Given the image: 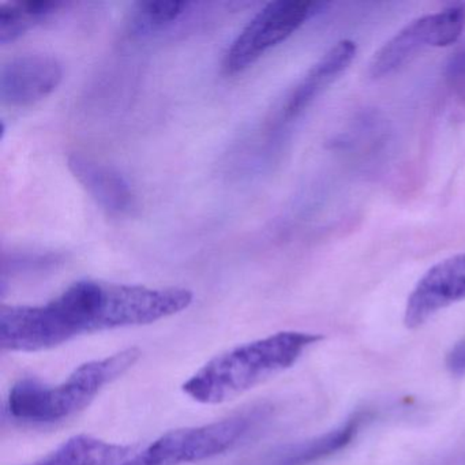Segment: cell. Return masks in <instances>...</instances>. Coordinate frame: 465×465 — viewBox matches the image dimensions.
I'll return each instance as SVG.
<instances>
[{
	"instance_id": "8992f818",
	"label": "cell",
	"mask_w": 465,
	"mask_h": 465,
	"mask_svg": "<svg viewBox=\"0 0 465 465\" xmlns=\"http://www.w3.org/2000/svg\"><path fill=\"white\" fill-rule=\"evenodd\" d=\"M243 416L223 419L203 426L165 432L146 446L159 465H182L203 461L230 450L250 426Z\"/></svg>"
},
{
	"instance_id": "5bb4252c",
	"label": "cell",
	"mask_w": 465,
	"mask_h": 465,
	"mask_svg": "<svg viewBox=\"0 0 465 465\" xmlns=\"http://www.w3.org/2000/svg\"><path fill=\"white\" fill-rule=\"evenodd\" d=\"M192 6L179 0H149L137 5L130 28L133 34L148 35L162 31L178 21Z\"/></svg>"
},
{
	"instance_id": "9a60e30c",
	"label": "cell",
	"mask_w": 465,
	"mask_h": 465,
	"mask_svg": "<svg viewBox=\"0 0 465 465\" xmlns=\"http://www.w3.org/2000/svg\"><path fill=\"white\" fill-rule=\"evenodd\" d=\"M115 465H154L153 460H151L149 454L145 450L138 451V453L132 454L129 459L124 460Z\"/></svg>"
},
{
	"instance_id": "7c38bea8",
	"label": "cell",
	"mask_w": 465,
	"mask_h": 465,
	"mask_svg": "<svg viewBox=\"0 0 465 465\" xmlns=\"http://www.w3.org/2000/svg\"><path fill=\"white\" fill-rule=\"evenodd\" d=\"M369 419V411H358L336 429L295 446L288 451L282 465H309L337 453L350 445L364 421Z\"/></svg>"
},
{
	"instance_id": "5b68a950",
	"label": "cell",
	"mask_w": 465,
	"mask_h": 465,
	"mask_svg": "<svg viewBox=\"0 0 465 465\" xmlns=\"http://www.w3.org/2000/svg\"><path fill=\"white\" fill-rule=\"evenodd\" d=\"M465 31V6L456 5L408 24L386 42L370 62L372 78L388 77L427 48L456 45Z\"/></svg>"
},
{
	"instance_id": "8fae6325",
	"label": "cell",
	"mask_w": 465,
	"mask_h": 465,
	"mask_svg": "<svg viewBox=\"0 0 465 465\" xmlns=\"http://www.w3.org/2000/svg\"><path fill=\"white\" fill-rule=\"evenodd\" d=\"M134 446L107 442L88 434L64 440L51 453L25 465H115L129 459Z\"/></svg>"
},
{
	"instance_id": "4fadbf2b",
	"label": "cell",
	"mask_w": 465,
	"mask_h": 465,
	"mask_svg": "<svg viewBox=\"0 0 465 465\" xmlns=\"http://www.w3.org/2000/svg\"><path fill=\"white\" fill-rule=\"evenodd\" d=\"M64 4L54 0L13 2L0 6V45L15 42L48 18L55 15Z\"/></svg>"
},
{
	"instance_id": "52a82bcc",
	"label": "cell",
	"mask_w": 465,
	"mask_h": 465,
	"mask_svg": "<svg viewBox=\"0 0 465 465\" xmlns=\"http://www.w3.org/2000/svg\"><path fill=\"white\" fill-rule=\"evenodd\" d=\"M465 301V252L440 261L423 274L405 304L404 325L423 326L440 310Z\"/></svg>"
},
{
	"instance_id": "3957f363",
	"label": "cell",
	"mask_w": 465,
	"mask_h": 465,
	"mask_svg": "<svg viewBox=\"0 0 465 465\" xmlns=\"http://www.w3.org/2000/svg\"><path fill=\"white\" fill-rule=\"evenodd\" d=\"M141 352L127 348L115 355L81 364L64 382L50 386L34 378L18 381L9 393L10 416L26 423L48 424L66 420L85 410L105 386L129 371Z\"/></svg>"
},
{
	"instance_id": "6da1fadb",
	"label": "cell",
	"mask_w": 465,
	"mask_h": 465,
	"mask_svg": "<svg viewBox=\"0 0 465 465\" xmlns=\"http://www.w3.org/2000/svg\"><path fill=\"white\" fill-rule=\"evenodd\" d=\"M193 298L186 288L83 280L42 306H2L0 347L10 352H39L83 334L149 325L183 312Z\"/></svg>"
},
{
	"instance_id": "ba28073f",
	"label": "cell",
	"mask_w": 465,
	"mask_h": 465,
	"mask_svg": "<svg viewBox=\"0 0 465 465\" xmlns=\"http://www.w3.org/2000/svg\"><path fill=\"white\" fill-rule=\"evenodd\" d=\"M64 80L58 59L28 54L6 62L0 72V99L10 107H31L56 91Z\"/></svg>"
},
{
	"instance_id": "30bf717a",
	"label": "cell",
	"mask_w": 465,
	"mask_h": 465,
	"mask_svg": "<svg viewBox=\"0 0 465 465\" xmlns=\"http://www.w3.org/2000/svg\"><path fill=\"white\" fill-rule=\"evenodd\" d=\"M356 51L358 48L351 40H341L331 47L288 94L282 107V119L288 122L298 118L312 100L320 96L321 92L325 91L351 66Z\"/></svg>"
},
{
	"instance_id": "2e32d148",
	"label": "cell",
	"mask_w": 465,
	"mask_h": 465,
	"mask_svg": "<svg viewBox=\"0 0 465 465\" xmlns=\"http://www.w3.org/2000/svg\"><path fill=\"white\" fill-rule=\"evenodd\" d=\"M460 353H461L462 358L465 359V339H462L459 344Z\"/></svg>"
},
{
	"instance_id": "9c48e42d",
	"label": "cell",
	"mask_w": 465,
	"mask_h": 465,
	"mask_svg": "<svg viewBox=\"0 0 465 465\" xmlns=\"http://www.w3.org/2000/svg\"><path fill=\"white\" fill-rule=\"evenodd\" d=\"M67 163L74 178L97 205L114 216L132 213L135 197L132 187L118 171L78 153L72 154Z\"/></svg>"
},
{
	"instance_id": "7a4b0ae2",
	"label": "cell",
	"mask_w": 465,
	"mask_h": 465,
	"mask_svg": "<svg viewBox=\"0 0 465 465\" xmlns=\"http://www.w3.org/2000/svg\"><path fill=\"white\" fill-rule=\"evenodd\" d=\"M323 337L287 331L225 351L203 364L182 389L200 404L231 401L292 367Z\"/></svg>"
},
{
	"instance_id": "277c9868",
	"label": "cell",
	"mask_w": 465,
	"mask_h": 465,
	"mask_svg": "<svg viewBox=\"0 0 465 465\" xmlns=\"http://www.w3.org/2000/svg\"><path fill=\"white\" fill-rule=\"evenodd\" d=\"M321 7L322 4L301 0H276L266 5L228 48L223 61L225 74L249 69L269 50L292 36Z\"/></svg>"
}]
</instances>
